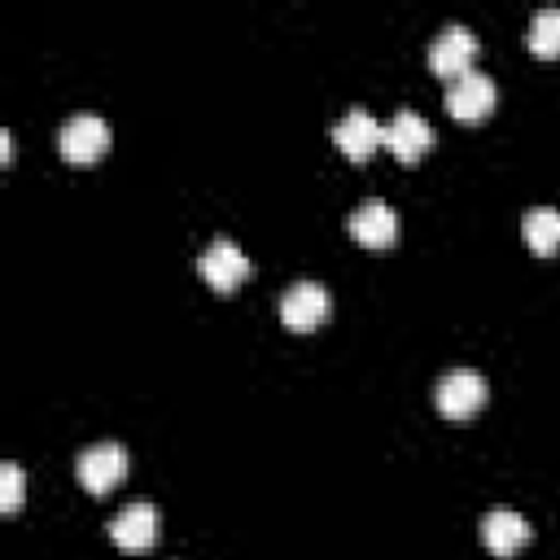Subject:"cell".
<instances>
[{
    "label": "cell",
    "mask_w": 560,
    "mask_h": 560,
    "mask_svg": "<svg viewBox=\"0 0 560 560\" xmlns=\"http://www.w3.org/2000/svg\"><path fill=\"white\" fill-rule=\"evenodd\" d=\"M433 398H438L442 416L464 420V416H472L486 402V376L477 368H446L438 376V385H433Z\"/></svg>",
    "instance_id": "cell-1"
},
{
    "label": "cell",
    "mask_w": 560,
    "mask_h": 560,
    "mask_svg": "<svg viewBox=\"0 0 560 560\" xmlns=\"http://www.w3.org/2000/svg\"><path fill=\"white\" fill-rule=\"evenodd\" d=\"M276 311H280V319H284L289 328H319V324L328 319V311H332V293H328L319 280H293V284L280 293Z\"/></svg>",
    "instance_id": "cell-2"
},
{
    "label": "cell",
    "mask_w": 560,
    "mask_h": 560,
    "mask_svg": "<svg viewBox=\"0 0 560 560\" xmlns=\"http://www.w3.org/2000/svg\"><path fill=\"white\" fill-rule=\"evenodd\" d=\"M74 472L92 494H105L109 486H118L127 477V446L122 442H92L79 451Z\"/></svg>",
    "instance_id": "cell-3"
},
{
    "label": "cell",
    "mask_w": 560,
    "mask_h": 560,
    "mask_svg": "<svg viewBox=\"0 0 560 560\" xmlns=\"http://www.w3.org/2000/svg\"><path fill=\"white\" fill-rule=\"evenodd\" d=\"M57 149L70 162H96L109 149V122L101 114H70L57 131Z\"/></svg>",
    "instance_id": "cell-4"
},
{
    "label": "cell",
    "mask_w": 560,
    "mask_h": 560,
    "mask_svg": "<svg viewBox=\"0 0 560 560\" xmlns=\"http://www.w3.org/2000/svg\"><path fill=\"white\" fill-rule=\"evenodd\" d=\"M472 57H477V35L464 26V22H446L433 44H429V66L442 74V79H455L464 70H472Z\"/></svg>",
    "instance_id": "cell-5"
},
{
    "label": "cell",
    "mask_w": 560,
    "mask_h": 560,
    "mask_svg": "<svg viewBox=\"0 0 560 560\" xmlns=\"http://www.w3.org/2000/svg\"><path fill=\"white\" fill-rule=\"evenodd\" d=\"M346 232H350L359 245L385 249V245H394V236H398V210H394L389 201H381V197H368V201H359V206L346 214Z\"/></svg>",
    "instance_id": "cell-6"
},
{
    "label": "cell",
    "mask_w": 560,
    "mask_h": 560,
    "mask_svg": "<svg viewBox=\"0 0 560 560\" xmlns=\"http://www.w3.org/2000/svg\"><path fill=\"white\" fill-rule=\"evenodd\" d=\"M197 267H201L206 284H210V289H219V293L236 289V284L249 276V258H245V249H241L236 241H228V236H214V241L201 249Z\"/></svg>",
    "instance_id": "cell-7"
},
{
    "label": "cell",
    "mask_w": 560,
    "mask_h": 560,
    "mask_svg": "<svg viewBox=\"0 0 560 560\" xmlns=\"http://www.w3.org/2000/svg\"><path fill=\"white\" fill-rule=\"evenodd\" d=\"M494 96H499V88H494V79L490 74H481V70H464V74H455V79H446V109L455 114V118H481V114H490L494 109Z\"/></svg>",
    "instance_id": "cell-8"
},
{
    "label": "cell",
    "mask_w": 560,
    "mask_h": 560,
    "mask_svg": "<svg viewBox=\"0 0 560 560\" xmlns=\"http://www.w3.org/2000/svg\"><path fill=\"white\" fill-rule=\"evenodd\" d=\"M109 538L122 551H144L158 538V508L149 499H131L109 516Z\"/></svg>",
    "instance_id": "cell-9"
},
{
    "label": "cell",
    "mask_w": 560,
    "mask_h": 560,
    "mask_svg": "<svg viewBox=\"0 0 560 560\" xmlns=\"http://www.w3.org/2000/svg\"><path fill=\"white\" fill-rule=\"evenodd\" d=\"M385 149L394 153V158H402V162H416L420 153H429V144H433V122L424 118V114H416V109H394V118L385 122Z\"/></svg>",
    "instance_id": "cell-10"
},
{
    "label": "cell",
    "mask_w": 560,
    "mask_h": 560,
    "mask_svg": "<svg viewBox=\"0 0 560 560\" xmlns=\"http://www.w3.org/2000/svg\"><path fill=\"white\" fill-rule=\"evenodd\" d=\"M381 136H385V127H381L363 105H350V109L332 122V140H337V149H341L346 158H368V153L381 144Z\"/></svg>",
    "instance_id": "cell-11"
},
{
    "label": "cell",
    "mask_w": 560,
    "mask_h": 560,
    "mask_svg": "<svg viewBox=\"0 0 560 560\" xmlns=\"http://www.w3.org/2000/svg\"><path fill=\"white\" fill-rule=\"evenodd\" d=\"M481 542L494 551V556H512L516 547L529 542V521L516 512V508H490L481 516Z\"/></svg>",
    "instance_id": "cell-12"
},
{
    "label": "cell",
    "mask_w": 560,
    "mask_h": 560,
    "mask_svg": "<svg viewBox=\"0 0 560 560\" xmlns=\"http://www.w3.org/2000/svg\"><path fill=\"white\" fill-rule=\"evenodd\" d=\"M521 232H525V245L534 254H556L560 249V210L556 206H529L521 219Z\"/></svg>",
    "instance_id": "cell-13"
},
{
    "label": "cell",
    "mask_w": 560,
    "mask_h": 560,
    "mask_svg": "<svg viewBox=\"0 0 560 560\" xmlns=\"http://www.w3.org/2000/svg\"><path fill=\"white\" fill-rule=\"evenodd\" d=\"M529 48L538 52V57H556L560 52V4H542V9H534V18H529Z\"/></svg>",
    "instance_id": "cell-14"
},
{
    "label": "cell",
    "mask_w": 560,
    "mask_h": 560,
    "mask_svg": "<svg viewBox=\"0 0 560 560\" xmlns=\"http://www.w3.org/2000/svg\"><path fill=\"white\" fill-rule=\"evenodd\" d=\"M22 490H26L22 468H18L13 459H4V464H0V508H4V512H13V508L22 503Z\"/></svg>",
    "instance_id": "cell-15"
},
{
    "label": "cell",
    "mask_w": 560,
    "mask_h": 560,
    "mask_svg": "<svg viewBox=\"0 0 560 560\" xmlns=\"http://www.w3.org/2000/svg\"><path fill=\"white\" fill-rule=\"evenodd\" d=\"M0 158H13V136L9 131H0Z\"/></svg>",
    "instance_id": "cell-16"
}]
</instances>
